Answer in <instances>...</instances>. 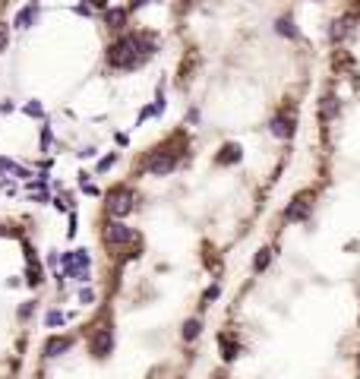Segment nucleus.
Listing matches in <instances>:
<instances>
[{"label":"nucleus","mask_w":360,"mask_h":379,"mask_svg":"<svg viewBox=\"0 0 360 379\" xmlns=\"http://www.w3.org/2000/svg\"><path fill=\"white\" fill-rule=\"evenodd\" d=\"M218 294H221V287H218V284H212V287H208V291H205V297H202V300H205V303H212V300H215Z\"/></svg>","instance_id":"21"},{"label":"nucleus","mask_w":360,"mask_h":379,"mask_svg":"<svg viewBox=\"0 0 360 379\" xmlns=\"http://www.w3.org/2000/svg\"><path fill=\"white\" fill-rule=\"evenodd\" d=\"M76 13H79V16H89V13H92V7H89V4H79V7H76Z\"/></svg>","instance_id":"28"},{"label":"nucleus","mask_w":360,"mask_h":379,"mask_svg":"<svg viewBox=\"0 0 360 379\" xmlns=\"http://www.w3.org/2000/svg\"><path fill=\"white\" fill-rule=\"evenodd\" d=\"M16 168H19V165H13L10 158H0V171H13V174H16Z\"/></svg>","instance_id":"24"},{"label":"nucleus","mask_w":360,"mask_h":379,"mask_svg":"<svg viewBox=\"0 0 360 379\" xmlns=\"http://www.w3.org/2000/svg\"><path fill=\"white\" fill-rule=\"evenodd\" d=\"M79 300H82V303H92V300H95V294H92V291H89V287H86V291L79 294Z\"/></svg>","instance_id":"27"},{"label":"nucleus","mask_w":360,"mask_h":379,"mask_svg":"<svg viewBox=\"0 0 360 379\" xmlns=\"http://www.w3.org/2000/svg\"><path fill=\"white\" fill-rule=\"evenodd\" d=\"M89 7H95V10H108V0H89Z\"/></svg>","instance_id":"26"},{"label":"nucleus","mask_w":360,"mask_h":379,"mask_svg":"<svg viewBox=\"0 0 360 379\" xmlns=\"http://www.w3.org/2000/svg\"><path fill=\"white\" fill-rule=\"evenodd\" d=\"M108 212L114 215V218H123V215L133 212V193L126 187H117L108 193Z\"/></svg>","instance_id":"4"},{"label":"nucleus","mask_w":360,"mask_h":379,"mask_svg":"<svg viewBox=\"0 0 360 379\" xmlns=\"http://www.w3.org/2000/svg\"><path fill=\"white\" fill-rule=\"evenodd\" d=\"M348 32H351V16H345V19H335V23H332V32H329V35H332V41H341V38H345Z\"/></svg>","instance_id":"13"},{"label":"nucleus","mask_w":360,"mask_h":379,"mask_svg":"<svg viewBox=\"0 0 360 379\" xmlns=\"http://www.w3.org/2000/svg\"><path fill=\"white\" fill-rule=\"evenodd\" d=\"M202 332V322L199 319H186V326H183V341H196Z\"/></svg>","instance_id":"16"},{"label":"nucleus","mask_w":360,"mask_h":379,"mask_svg":"<svg viewBox=\"0 0 360 379\" xmlns=\"http://www.w3.org/2000/svg\"><path fill=\"white\" fill-rule=\"evenodd\" d=\"M63 272L76 281H89V250H73L63 256Z\"/></svg>","instance_id":"2"},{"label":"nucleus","mask_w":360,"mask_h":379,"mask_svg":"<svg viewBox=\"0 0 360 379\" xmlns=\"http://www.w3.org/2000/svg\"><path fill=\"white\" fill-rule=\"evenodd\" d=\"M104 23H108L111 29H123V26H126V10H123V7H111V10L104 13Z\"/></svg>","instance_id":"10"},{"label":"nucleus","mask_w":360,"mask_h":379,"mask_svg":"<svg viewBox=\"0 0 360 379\" xmlns=\"http://www.w3.org/2000/svg\"><path fill=\"white\" fill-rule=\"evenodd\" d=\"M313 209V193H297L284 209V221H303Z\"/></svg>","instance_id":"5"},{"label":"nucleus","mask_w":360,"mask_h":379,"mask_svg":"<svg viewBox=\"0 0 360 379\" xmlns=\"http://www.w3.org/2000/svg\"><path fill=\"white\" fill-rule=\"evenodd\" d=\"M275 32H278V35H288V38H297V35H300V32H297V26H294V19H291V16H281V19L275 23Z\"/></svg>","instance_id":"12"},{"label":"nucleus","mask_w":360,"mask_h":379,"mask_svg":"<svg viewBox=\"0 0 360 379\" xmlns=\"http://www.w3.org/2000/svg\"><path fill=\"white\" fill-rule=\"evenodd\" d=\"M48 146H51V130H48V126H45V133H41V149L48 152Z\"/></svg>","instance_id":"25"},{"label":"nucleus","mask_w":360,"mask_h":379,"mask_svg":"<svg viewBox=\"0 0 360 379\" xmlns=\"http://www.w3.org/2000/svg\"><path fill=\"white\" fill-rule=\"evenodd\" d=\"M35 16H38V4H29L26 10H19V16H16V29H29Z\"/></svg>","instance_id":"11"},{"label":"nucleus","mask_w":360,"mask_h":379,"mask_svg":"<svg viewBox=\"0 0 360 379\" xmlns=\"http://www.w3.org/2000/svg\"><path fill=\"white\" fill-rule=\"evenodd\" d=\"M335 107H338V104H335V98H332V95H326V98H322V117L329 120V117L335 114Z\"/></svg>","instance_id":"18"},{"label":"nucleus","mask_w":360,"mask_h":379,"mask_svg":"<svg viewBox=\"0 0 360 379\" xmlns=\"http://www.w3.org/2000/svg\"><path fill=\"white\" fill-rule=\"evenodd\" d=\"M111 348H114V332H111V326H101L92 335V354L95 357H108Z\"/></svg>","instance_id":"7"},{"label":"nucleus","mask_w":360,"mask_h":379,"mask_svg":"<svg viewBox=\"0 0 360 379\" xmlns=\"http://www.w3.org/2000/svg\"><path fill=\"white\" fill-rule=\"evenodd\" d=\"M177 168V152H171V149H155L152 152V158L145 161V171L149 174H155V177H164Z\"/></svg>","instance_id":"3"},{"label":"nucleus","mask_w":360,"mask_h":379,"mask_svg":"<svg viewBox=\"0 0 360 379\" xmlns=\"http://www.w3.org/2000/svg\"><path fill=\"white\" fill-rule=\"evenodd\" d=\"M231 161H240V146L227 142V146L221 149V155H218V165H231Z\"/></svg>","instance_id":"14"},{"label":"nucleus","mask_w":360,"mask_h":379,"mask_svg":"<svg viewBox=\"0 0 360 379\" xmlns=\"http://www.w3.org/2000/svg\"><path fill=\"white\" fill-rule=\"evenodd\" d=\"M218 345H221V354H224V360H234V357L240 354V345H234V341H231V335H221V338H218Z\"/></svg>","instance_id":"15"},{"label":"nucleus","mask_w":360,"mask_h":379,"mask_svg":"<svg viewBox=\"0 0 360 379\" xmlns=\"http://www.w3.org/2000/svg\"><path fill=\"white\" fill-rule=\"evenodd\" d=\"M152 54H155V44H152L145 35H123V38H117L108 48V63L114 70H136Z\"/></svg>","instance_id":"1"},{"label":"nucleus","mask_w":360,"mask_h":379,"mask_svg":"<svg viewBox=\"0 0 360 379\" xmlns=\"http://www.w3.org/2000/svg\"><path fill=\"white\" fill-rule=\"evenodd\" d=\"M130 240H133V228H126L123 221H108V228H104V243L120 247V243H130Z\"/></svg>","instance_id":"6"},{"label":"nucleus","mask_w":360,"mask_h":379,"mask_svg":"<svg viewBox=\"0 0 360 379\" xmlns=\"http://www.w3.org/2000/svg\"><path fill=\"white\" fill-rule=\"evenodd\" d=\"M272 262V250H259L256 253V259H253V272H262V269H269Z\"/></svg>","instance_id":"17"},{"label":"nucleus","mask_w":360,"mask_h":379,"mask_svg":"<svg viewBox=\"0 0 360 379\" xmlns=\"http://www.w3.org/2000/svg\"><path fill=\"white\" fill-rule=\"evenodd\" d=\"M26 114H29V117H41V104H38V101L26 104Z\"/></svg>","instance_id":"20"},{"label":"nucleus","mask_w":360,"mask_h":379,"mask_svg":"<svg viewBox=\"0 0 360 379\" xmlns=\"http://www.w3.org/2000/svg\"><path fill=\"white\" fill-rule=\"evenodd\" d=\"M291 133H294V120H288L284 114L272 117V136H278V139H288Z\"/></svg>","instance_id":"9"},{"label":"nucleus","mask_w":360,"mask_h":379,"mask_svg":"<svg viewBox=\"0 0 360 379\" xmlns=\"http://www.w3.org/2000/svg\"><path fill=\"white\" fill-rule=\"evenodd\" d=\"M114 161H117V155H108V158H101V161H98V171H108V168L114 165Z\"/></svg>","instance_id":"22"},{"label":"nucleus","mask_w":360,"mask_h":379,"mask_svg":"<svg viewBox=\"0 0 360 379\" xmlns=\"http://www.w3.org/2000/svg\"><path fill=\"white\" fill-rule=\"evenodd\" d=\"M149 0H130V10H139V7H145Z\"/></svg>","instance_id":"29"},{"label":"nucleus","mask_w":360,"mask_h":379,"mask_svg":"<svg viewBox=\"0 0 360 379\" xmlns=\"http://www.w3.org/2000/svg\"><path fill=\"white\" fill-rule=\"evenodd\" d=\"M7 41H10V32H7L4 26H0V54H4V51H7Z\"/></svg>","instance_id":"23"},{"label":"nucleus","mask_w":360,"mask_h":379,"mask_svg":"<svg viewBox=\"0 0 360 379\" xmlns=\"http://www.w3.org/2000/svg\"><path fill=\"white\" fill-rule=\"evenodd\" d=\"M70 348H73V338H67V335H54V338H48L45 354H48V357H60V354L70 351Z\"/></svg>","instance_id":"8"},{"label":"nucleus","mask_w":360,"mask_h":379,"mask_svg":"<svg viewBox=\"0 0 360 379\" xmlns=\"http://www.w3.org/2000/svg\"><path fill=\"white\" fill-rule=\"evenodd\" d=\"M48 326H63V313L51 310V313H48Z\"/></svg>","instance_id":"19"}]
</instances>
